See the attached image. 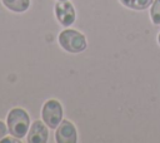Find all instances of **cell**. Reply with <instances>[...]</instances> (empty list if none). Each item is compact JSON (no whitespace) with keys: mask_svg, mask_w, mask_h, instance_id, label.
I'll list each match as a JSON object with an SVG mask.
<instances>
[{"mask_svg":"<svg viewBox=\"0 0 160 143\" xmlns=\"http://www.w3.org/2000/svg\"><path fill=\"white\" fill-rule=\"evenodd\" d=\"M6 125L9 133L15 138L25 137L29 127H30V117L21 108H12L6 119Z\"/></svg>","mask_w":160,"mask_h":143,"instance_id":"cell-1","label":"cell"},{"mask_svg":"<svg viewBox=\"0 0 160 143\" xmlns=\"http://www.w3.org/2000/svg\"><path fill=\"white\" fill-rule=\"evenodd\" d=\"M59 44L69 53H81L86 49L88 45L85 36L74 29L62 30L59 35Z\"/></svg>","mask_w":160,"mask_h":143,"instance_id":"cell-2","label":"cell"},{"mask_svg":"<svg viewBox=\"0 0 160 143\" xmlns=\"http://www.w3.org/2000/svg\"><path fill=\"white\" fill-rule=\"evenodd\" d=\"M41 117L45 124L52 129L58 128V125L61 123L62 119V107L61 104L55 99H49L42 105Z\"/></svg>","mask_w":160,"mask_h":143,"instance_id":"cell-3","label":"cell"},{"mask_svg":"<svg viewBox=\"0 0 160 143\" xmlns=\"http://www.w3.org/2000/svg\"><path fill=\"white\" fill-rule=\"evenodd\" d=\"M55 15L59 23L64 26H70L75 21V9L68 0L59 1L55 5Z\"/></svg>","mask_w":160,"mask_h":143,"instance_id":"cell-4","label":"cell"},{"mask_svg":"<svg viewBox=\"0 0 160 143\" xmlns=\"http://www.w3.org/2000/svg\"><path fill=\"white\" fill-rule=\"evenodd\" d=\"M55 139L58 143H76L78 133L74 124L69 120H62L56 128Z\"/></svg>","mask_w":160,"mask_h":143,"instance_id":"cell-5","label":"cell"},{"mask_svg":"<svg viewBox=\"0 0 160 143\" xmlns=\"http://www.w3.org/2000/svg\"><path fill=\"white\" fill-rule=\"evenodd\" d=\"M48 129L45 127V124L40 120H35L31 127L30 130L28 133V142L29 143H45L48 140Z\"/></svg>","mask_w":160,"mask_h":143,"instance_id":"cell-6","label":"cell"},{"mask_svg":"<svg viewBox=\"0 0 160 143\" xmlns=\"http://www.w3.org/2000/svg\"><path fill=\"white\" fill-rule=\"evenodd\" d=\"M1 1L9 10L15 13L26 11L30 6V0H1Z\"/></svg>","mask_w":160,"mask_h":143,"instance_id":"cell-7","label":"cell"},{"mask_svg":"<svg viewBox=\"0 0 160 143\" xmlns=\"http://www.w3.org/2000/svg\"><path fill=\"white\" fill-rule=\"evenodd\" d=\"M122 5L135 9V10H145L152 4V0H120Z\"/></svg>","mask_w":160,"mask_h":143,"instance_id":"cell-8","label":"cell"},{"mask_svg":"<svg viewBox=\"0 0 160 143\" xmlns=\"http://www.w3.org/2000/svg\"><path fill=\"white\" fill-rule=\"evenodd\" d=\"M150 16L154 24L160 25V0H155L150 9Z\"/></svg>","mask_w":160,"mask_h":143,"instance_id":"cell-9","label":"cell"},{"mask_svg":"<svg viewBox=\"0 0 160 143\" xmlns=\"http://www.w3.org/2000/svg\"><path fill=\"white\" fill-rule=\"evenodd\" d=\"M6 127H8V125H6ZM6 127H5V124H4V123H2L1 120H0V139H1L2 137H5L6 132H9Z\"/></svg>","mask_w":160,"mask_h":143,"instance_id":"cell-10","label":"cell"},{"mask_svg":"<svg viewBox=\"0 0 160 143\" xmlns=\"http://www.w3.org/2000/svg\"><path fill=\"white\" fill-rule=\"evenodd\" d=\"M0 142H2V143H4V142H16V143H18V142H19V138H15V137H14V138H1Z\"/></svg>","mask_w":160,"mask_h":143,"instance_id":"cell-11","label":"cell"},{"mask_svg":"<svg viewBox=\"0 0 160 143\" xmlns=\"http://www.w3.org/2000/svg\"><path fill=\"white\" fill-rule=\"evenodd\" d=\"M158 40H159V44H160V34H159V38H158Z\"/></svg>","mask_w":160,"mask_h":143,"instance_id":"cell-12","label":"cell"},{"mask_svg":"<svg viewBox=\"0 0 160 143\" xmlns=\"http://www.w3.org/2000/svg\"><path fill=\"white\" fill-rule=\"evenodd\" d=\"M59 1H64V0H59Z\"/></svg>","mask_w":160,"mask_h":143,"instance_id":"cell-13","label":"cell"}]
</instances>
